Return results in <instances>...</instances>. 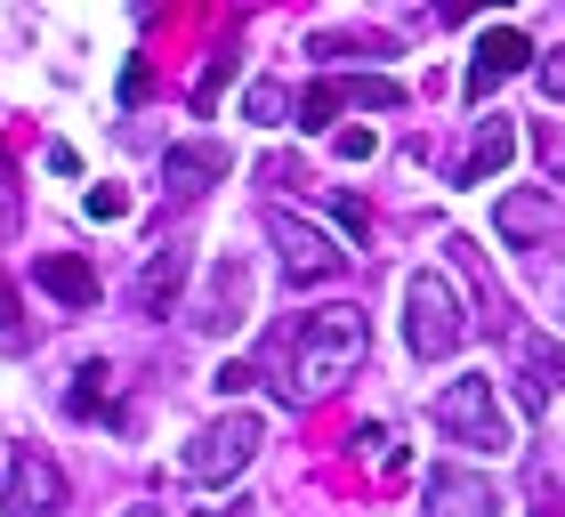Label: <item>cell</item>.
<instances>
[{
    "instance_id": "6",
    "label": "cell",
    "mask_w": 565,
    "mask_h": 517,
    "mask_svg": "<svg viewBox=\"0 0 565 517\" xmlns=\"http://www.w3.org/2000/svg\"><path fill=\"white\" fill-rule=\"evenodd\" d=\"M267 235H275V251H282V267H291V283H331L348 267V251L323 235V226H307L299 211H267Z\"/></svg>"
},
{
    "instance_id": "8",
    "label": "cell",
    "mask_w": 565,
    "mask_h": 517,
    "mask_svg": "<svg viewBox=\"0 0 565 517\" xmlns=\"http://www.w3.org/2000/svg\"><path fill=\"white\" fill-rule=\"evenodd\" d=\"M525 65H542V57H533V41L518 33V24H493V33L477 41V57H469V82H460V89H469L477 106H484V97H493L501 82H518Z\"/></svg>"
},
{
    "instance_id": "29",
    "label": "cell",
    "mask_w": 565,
    "mask_h": 517,
    "mask_svg": "<svg viewBox=\"0 0 565 517\" xmlns=\"http://www.w3.org/2000/svg\"><path fill=\"white\" fill-rule=\"evenodd\" d=\"M194 517H226V509H194Z\"/></svg>"
},
{
    "instance_id": "2",
    "label": "cell",
    "mask_w": 565,
    "mask_h": 517,
    "mask_svg": "<svg viewBox=\"0 0 565 517\" xmlns=\"http://www.w3.org/2000/svg\"><path fill=\"white\" fill-rule=\"evenodd\" d=\"M436 429H445L452 445H469V453H509V445H518V429H509V412H501L493 372H460V380H445V397H436Z\"/></svg>"
},
{
    "instance_id": "23",
    "label": "cell",
    "mask_w": 565,
    "mask_h": 517,
    "mask_svg": "<svg viewBox=\"0 0 565 517\" xmlns=\"http://www.w3.org/2000/svg\"><path fill=\"white\" fill-rule=\"evenodd\" d=\"M533 146H542V162H550V178H565V122H550V129H542V138H533Z\"/></svg>"
},
{
    "instance_id": "28",
    "label": "cell",
    "mask_w": 565,
    "mask_h": 517,
    "mask_svg": "<svg viewBox=\"0 0 565 517\" xmlns=\"http://www.w3.org/2000/svg\"><path fill=\"white\" fill-rule=\"evenodd\" d=\"M121 517H162V509H153V502H138V509H121Z\"/></svg>"
},
{
    "instance_id": "13",
    "label": "cell",
    "mask_w": 565,
    "mask_h": 517,
    "mask_svg": "<svg viewBox=\"0 0 565 517\" xmlns=\"http://www.w3.org/2000/svg\"><path fill=\"white\" fill-rule=\"evenodd\" d=\"M226 170H235V154H226V146H170V162H162L170 194H186V202H194V194H211Z\"/></svg>"
},
{
    "instance_id": "15",
    "label": "cell",
    "mask_w": 565,
    "mask_h": 517,
    "mask_svg": "<svg viewBox=\"0 0 565 517\" xmlns=\"http://www.w3.org/2000/svg\"><path fill=\"white\" fill-rule=\"evenodd\" d=\"M557 226V202L542 194V187H518V194H501V243H518V251H533Z\"/></svg>"
},
{
    "instance_id": "9",
    "label": "cell",
    "mask_w": 565,
    "mask_h": 517,
    "mask_svg": "<svg viewBox=\"0 0 565 517\" xmlns=\"http://www.w3.org/2000/svg\"><path fill=\"white\" fill-rule=\"evenodd\" d=\"M428 517H501V494L477 469H436L428 477Z\"/></svg>"
},
{
    "instance_id": "4",
    "label": "cell",
    "mask_w": 565,
    "mask_h": 517,
    "mask_svg": "<svg viewBox=\"0 0 565 517\" xmlns=\"http://www.w3.org/2000/svg\"><path fill=\"white\" fill-rule=\"evenodd\" d=\"M259 445H267V421H259V412H218V421L202 429L186 453H178V469H186L194 485H226V477L250 469V453H259Z\"/></svg>"
},
{
    "instance_id": "10",
    "label": "cell",
    "mask_w": 565,
    "mask_h": 517,
    "mask_svg": "<svg viewBox=\"0 0 565 517\" xmlns=\"http://www.w3.org/2000/svg\"><path fill=\"white\" fill-rule=\"evenodd\" d=\"M186 267H194V258H186V243H162V251H153L146 258V267H138V316H170V307H178V292H186Z\"/></svg>"
},
{
    "instance_id": "21",
    "label": "cell",
    "mask_w": 565,
    "mask_h": 517,
    "mask_svg": "<svg viewBox=\"0 0 565 517\" xmlns=\"http://www.w3.org/2000/svg\"><path fill=\"white\" fill-rule=\"evenodd\" d=\"M146 97H153V65L130 57V73H121V106H146Z\"/></svg>"
},
{
    "instance_id": "1",
    "label": "cell",
    "mask_w": 565,
    "mask_h": 517,
    "mask_svg": "<svg viewBox=\"0 0 565 517\" xmlns=\"http://www.w3.org/2000/svg\"><path fill=\"white\" fill-rule=\"evenodd\" d=\"M364 356H372L364 307L331 299V307H316L299 331H282V397H291V404H323L331 388L355 380V365H364Z\"/></svg>"
},
{
    "instance_id": "18",
    "label": "cell",
    "mask_w": 565,
    "mask_h": 517,
    "mask_svg": "<svg viewBox=\"0 0 565 517\" xmlns=\"http://www.w3.org/2000/svg\"><path fill=\"white\" fill-rule=\"evenodd\" d=\"M243 114H250V122H282V89H275V82H250V89H243Z\"/></svg>"
},
{
    "instance_id": "14",
    "label": "cell",
    "mask_w": 565,
    "mask_h": 517,
    "mask_svg": "<svg viewBox=\"0 0 565 517\" xmlns=\"http://www.w3.org/2000/svg\"><path fill=\"white\" fill-rule=\"evenodd\" d=\"M243 299H250V275H243V258H218L211 267V292L194 299V331H226L243 316Z\"/></svg>"
},
{
    "instance_id": "16",
    "label": "cell",
    "mask_w": 565,
    "mask_h": 517,
    "mask_svg": "<svg viewBox=\"0 0 565 517\" xmlns=\"http://www.w3.org/2000/svg\"><path fill=\"white\" fill-rule=\"evenodd\" d=\"M348 445H355V461H364L372 477H396V469H404V453H396V429H388V421H364V429L348 436Z\"/></svg>"
},
{
    "instance_id": "11",
    "label": "cell",
    "mask_w": 565,
    "mask_h": 517,
    "mask_svg": "<svg viewBox=\"0 0 565 517\" xmlns=\"http://www.w3.org/2000/svg\"><path fill=\"white\" fill-rule=\"evenodd\" d=\"M33 283L57 307H97V267H89V258H73V251H41L33 258Z\"/></svg>"
},
{
    "instance_id": "17",
    "label": "cell",
    "mask_w": 565,
    "mask_h": 517,
    "mask_svg": "<svg viewBox=\"0 0 565 517\" xmlns=\"http://www.w3.org/2000/svg\"><path fill=\"white\" fill-rule=\"evenodd\" d=\"M65 412H82V421H114V412H106V365H82V380H73Z\"/></svg>"
},
{
    "instance_id": "19",
    "label": "cell",
    "mask_w": 565,
    "mask_h": 517,
    "mask_svg": "<svg viewBox=\"0 0 565 517\" xmlns=\"http://www.w3.org/2000/svg\"><path fill=\"white\" fill-rule=\"evenodd\" d=\"M226 82H235V57H211V73H202V89H194V106H202V114H211Z\"/></svg>"
},
{
    "instance_id": "5",
    "label": "cell",
    "mask_w": 565,
    "mask_h": 517,
    "mask_svg": "<svg viewBox=\"0 0 565 517\" xmlns=\"http://www.w3.org/2000/svg\"><path fill=\"white\" fill-rule=\"evenodd\" d=\"M0 517H65V469L41 445H17L9 485H0Z\"/></svg>"
},
{
    "instance_id": "20",
    "label": "cell",
    "mask_w": 565,
    "mask_h": 517,
    "mask_svg": "<svg viewBox=\"0 0 565 517\" xmlns=\"http://www.w3.org/2000/svg\"><path fill=\"white\" fill-rule=\"evenodd\" d=\"M331 154H340V162H372L380 138H372V129H340V138H331Z\"/></svg>"
},
{
    "instance_id": "3",
    "label": "cell",
    "mask_w": 565,
    "mask_h": 517,
    "mask_svg": "<svg viewBox=\"0 0 565 517\" xmlns=\"http://www.w3.org/2000/svg\"><path fill=\"white\" fill-rule=\"evenodd\" d=\"M404 340H413L420 365H436V356H460V340H469V307H460L452 275L420 267L413 283H404Z\"/></svg>"
},
{
    "instance_id": "22",
    "label": "cell",
    "mask_w": 565,
    "mask_h": 517,
    "mask_svg": "<svg viewBox=\"0 0 565 517\" xmlns=\"http://www.w3.org/2000/svg\"><path fill=\"white\" fill-rule=\"evenodd\" d=\"M17 219H24V202H17V178H9V162H0V235H17Z\"/></svg>"
},
{
    "instance_id": "24",
    "label": "cell",
    "mask_w": 565,
    "mask_h": 517,
    "mask_svg": "<svg viewBox=\"0 0 565 517\" xmlns=\"http://www.w3.org/2000/svg\"><path fill=\"white\" fill-rule=\"evenodd\" d=\"M121 211H130V194H121V187H89V219H121Z\"/></svg>"
},
{
    "instance_id": "26",
    "label": "cell",
    "mask_w": 565,
    "mask_h": 517,
    "mask_svg": "<svg viewBox=\"0 0 565 517\" xmlns=\"http://www.w3.org/2000/svg\"><path fill=\"white\" fill-rule=\"evenodd\" d=\"M533 73H542V89L557 97V106H565V49H557V57H542V65H533Z\"/></svg>"
},
{
    "instance_id": "25",
    "label": "cell",
    "mask_w": 565,
    "mask_h": 517,
    "mask_svg": "<svg viewBox=\"0 0 565 517\" xmlns=\"http://www.w3.org/2000/svg\"><path fill=\"white\" fill-rule=\"evenodd\" d=\"M250 380H259V372H250V365H218V380H211V388H218V397H243V388H250Z\"/></svg>"
},
{
    "instance_id": "7",
    "label": "cell",
    "mask_w": 565,
    "mask_h": 517,
    "mask_svg": "<svg viewBox=\"0 0 565 517\" xmlns=\"http://www.w3.org/2000/svg\"><path fill=\"white\" fill-rule=\"evenodd\" d=\"M348 106H380V114H396L404 106V82H388V73H348V82H316L299 97V129H323L331 114H348Z\"/></svg>"
},
{
    "instance_id": "12",
    "label": "cell",
    "mask_w": 565,
    "mask_h": 517,
    "mask_svg": "<svg viewBox=\"0 0 565 517\" xmlns=\"http://www.w3.org/2000/svg\"><path fill=\"white\" fill-rule=\"evenodd\" d=\"M509 162H518V129H509V114H501V122H484L477 146L452 162V187H484V178H501Z\"/></svg>"
},
{
    "instance_id": "27",
    "label": "cell",
    "mask_w": 565,
    "mask_h": 517,
    "mask_svg": "<svg viewBox=\"0 0 565 517\" xmlns=\"http://www.w3.org/2000/svg\"><path fill=\"white\" fill-rule=\"evenodd\" d=\"M0 331L17 340V283H9V275H0Z\"/></svg>"
}]
</instances>
